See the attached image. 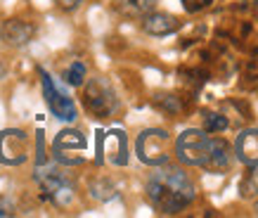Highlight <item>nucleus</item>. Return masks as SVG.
<instances>
[{
	"mask_svg": "<svg viewBox=\"0 0 258 218\" xmlns=\"http://www.w3.org/2000/svg\"><path fill=\"white\" fill-rule=\"evenodd\" d=\"M145 192L149 204L166 216L185 211L197 199V187L187 173L180 166H166V164H161V169H157L147 178Z\"/></svg>",
	"mask_w": 258,
	"mask_h": 218,
	"instance_id": "1",
	"label": "nucleus"
},
{
	"mask_svg": "<svg viewBox=\"0 0 258 218\" xmlns=\"http://www.w3.org/2000/svg\"><path fill=\"white\" fill-rule=\"evenodd\" d=\"M36 183L40 187V195L43 199H47L55 206H69L76 197V183L69 173L64 171L62 166L57 164H45L40 161L36 166Z\"/></svg>",
	"mask_w": 258,
	"mask_h": 218,
	"instance_id": "2",
	"label": "nucleus"
},
{
	"mask_svg": "<svg viewBox=\"0 0 258 218\" xmlns=\"http://www.w3.org/2000/svg\"><path fill=\"white\" fill-rule=\"evenodd\" d=\"M213 142H216V138H211L206 131L189 128L175 140V156L187 166H199V169L209 171L213 156Z\"/></svg>",
	"mask_w": 258,
	"mask_h": 218,
	"instance_id": "3",
	"label": "nucleus"
},
{
	"mask_svg": "<svg viewBox=\"0 0 258 218\" xmlns=\"http://www.w3.org/2000/svg\"><path fill=\"white\" fill-rule=\"evenodd\" d=\"M83 107L93 119H111L118 112V97L107 78H90L83 88Z\"/></svg>",
	"mask_w": 258,
	"mask_h": 218,
	"instance_id": "4",
	"label": "nucleus"
},
{
	"mask_svg": "<svg viewBox=\"0 0 258 218\" xmlns=\"http://www.w3.org/2000/svg\"><path fill=\"white\" fill-rule=\"evenodd\" d=\"M168 142H171V135L164 128H147L138 135V142H135V154L142 164H149V166H161V164L168 161Z\"/></svg>",
	"mask_w": 258,
	"mask_h": 218,
	"instance_id": "5",
	"label": "nucleus"
},
{
	"mask_svg": "<svg viewBox=\"0 0 258 218\" xmlns=\"http://www.w3.org/2000/svg\"><path fill=\"white\" fill-rule=\"evenodd\" d=\"M38 74H40V83H43V97H45L47 109L52 112V117L59 119V121H67V124L76 121V117H79L76 102L67 95V90L62 86H57L55 78L50 76L45 69H38Z\"/></svg>",
	"mask_w": 258,
	"mask_h": 218,
	"instance_id": "6",
	"label": "nucleus"
},
{
	"mask_svg": "<svg viewBox=\"0 0 258 218\" xmlns=\"http://www.w3.org/2000/svg\"><path fill=\"white\" fill-rule=\"evenodd\" d=\"M86 147H88L86 135L81 131H71V128L57 133V138L52 140V154L64 166H79V164H83V156L79 152H83Z\"/></svg>",
	"mask_w": 258,
	"mask_h": 218,
	"instance_id": "7",
	"label": "nucleus"
},
{
	"mask_svg": "<svg viewBox=\"0 0 258 218\" xmlns=\"http://www.w3.org/2000/svg\"><path fill=\"white\" fill-rule=\"evenodd\" d=\"M29 159V135L19 128H8L0 133V164L19 166Z\"/></svg>",
	"mask_w": 258,
	"mask_h": 218,
	"instance_id": "8",
	"label": "nucleus"
},
{
	"mask_svg": "<svg viewBox=\"0 0 258 218\" xmlns=\"http://www.w3.org/2000/svg\"><path fill=\"white\" fill-rule=\"evenodd\" d=\"M97 161H111L114 166H123L128 161V145H125L123 131H109L97 133Z\"/></svg>",
	"mask_w": 258,
	"mask_h": 218,
	"instance_id": "9",
	"label": "nucleus"
},
{
	"mask_svg": "<svg viewBox=\"0 0 258 218\" xmlns=\"http://www.w3.org/2000/svg\"><path fill=\"white\" fill-rule=\"evenodd\" d=\"M36 36V26L26 19H8L0 24V40L10 47H24L29 45Z\"/></svg>",
	"mask_w": 258,
	"mask_h": 218,
	"instance_id": "10",
	"label": "nucleus"
},
{
	"mask_svg": "<svg viewBox=\"0 0 258 218\" xmlns=\"http://www.w3.org/2000/svg\"><path fill=\"white\" fill-rule=\"evenodd\" d=\"M142 31L149 33V36H157V38H161V36H171V33H175L182 26V22H180L175 15H168V12H149V15L142 17Z\"/></svg>",
	"mask_w": 258,
	"mask_h": 218,
	"instance_id": "11",
	"label": "nucleus"
},
{
	"mask_svg": "<svg viewBox=\"0 0 258 218\" xmlns=\"http://www.w3.org/2000/svg\"><path fill=\"white\" fill-rule=\"evenodd\" d=\"M232 152L244 166H258V128H246L239 133Z\"/></svg>",
	"mask_w": 258,
	"mask_h": 218,
	"instance_id": "12",
	"label": "nucleus"
},
{
	"mask_svg": "<svg viewBox=\"0 0 258 218\" xmlns=\"http://www.w3.org/2000/svg\"><path fill=\"white\" fill-rule=\"evenodd\" d=\"M157 5V0H111V10L123 19H142Z\"/></svg>",
	"mask_w": 258,
	"mask_h": 218,
	"instance_id": "13",
	"label": "nucleus"
},
{
	"mask_svg": "<svg viewBox=\"0 0 258 218\" xmlns=\"http://www.w3.org/2000/svg\"><path fill=\"white\" fill-rule=\"evenodd\" d=\"M154 107L161 109L164 114H168V117H178V114H182L185 112V97L178 93H157L154 95Z\"/></svg>",
	"mask_w": 258,
	"mask_h": 218,
	"instance_id": "14",
	"label": "nucleus"
},
{
	"mask_svg": "<svg viewBox=\"0 0 258 218\" xmlns=\"http://www.w3.org/2000/svg\"><path fill=\"white\" fill-rule=\"evenodd\" d=\"M178 78H180V83L187 88L189 93L197 95L199 90H202L204 83L211 78V74L204 69V67H202V69H199V67H189V69H180L178 71Z\"/></svg>",
	"mask_w": 258,
	"mask_h": 218,
	"instance_id": "15",
	"label": "nucleus"
},
{
	"mask_svg": "<svg viewBox=\"0 0 258 218\" xmlns=\"http://www.w3.org/2000/svg\"><path fill=\"white\" fill-rule=\"evenodd\" d=\"M204 128L202 131H206L209 135H216V133H223L230 128V121H227V114H223V112H204Z\"/></svg>",
	"mask_w": 258,
	"mask_h": 218,
	"instance_id": "16",
	"label": "nucleus"
},
{
	"mask_svg": "<svg viewBox=\"0 0 258 218\" xmlns=\"http://www.w3.org/2000/svg\"><path fill=\"white\" fill-rule=\"evenodd\" d=\"M239 195L242 199H253L258 195V166H249V171L244 173L239 183Z\"/></svg>",
	"mask_w": 258,
	"mask_h": 218,
	"instance_id": "17",
	"label": "nucleus"
},
{
	"mask_svg": "<svg viewBox=\"0 0 258 218\" xmlns=\"http://www.w3.org/2000/svg\"><path fill=\"white\" fill-rule=\"evenodd\" d=\"M90 195L95 197V199H100V202H109V199H114L116 197V187H114V183L107 178H97L90 183Z\"/></svg>",
	"mask_w": 258,
	"mask_h": 218,
	"instance_id": "18",
	"label": "nucleus"
},
{
	"mask_svg": "<svg viewBox=\"0 0 258 218\" xmlns=\"http://www.w3.org/2000/svg\"><path fill=\"white\" fill-rule=\"evenodd\" d=\"M86 74H88L86 64L76 60V62H71L69 67L64 69V81H67L69 86L79 88V86H83V83H86Z\"/></svg>",
	"mask_w": 258,
	"mask_h": 218,
	"instance_id": "19",
	"label": "nucleus"
},
{
	"mask_svg": "<svg viewBox=\"0 0 258 218\" xmlns=\"http://www.w3.org/2000/svg\"><path fill=\"white\" fill-rule=\"evenodd\" d=\"M213 0H182V8L187 10L189 15H195V12H202V10H206L209 5H211Z\"/></svg>",
	"mask_w": 258,
	"mask_h": 218,
	"instance_id": "20",
	"label": "nucleus"
},
{
	"mask_svg": "<svg viewBox=\"0 0 258 218\" xmlns=\"http://www.w3.org/2000/svg\"><path fill=\"white\" fill-rule=\"evenodd\" d=\"M55 3H57V8L64 10V12H74V10L79 8L83 0H55Z\"/></svg>",
	"mask_w": 258,
	"mask_h": 218,
	"instance_id": "21",
	"label": "nucleus"
},
{
	"mask_svg": "<svg viewBox=\"0 0 258 218\" xmlns=\"http://www.w3.org/2000/svg\"><path fill=\"white\" fill-rule=\"evenodd\" d=\"M15 213V204L10 199H0V218L3 216H12Z\"/></svg>",
	"mask_w": 258,
	"mask_h": 218,
	"instance_id": "22",
	"label": "nucleus"
},
{
	"mask_svg": "<svg viewBox=\"0 0 258 218\" xmlns=\"http://www.w3.org/2000/svg\"><path fill=\"white\" fill-rule=\"evenodd\" d=\"M253 209H256V216H258V202H256V206H253Z\"/></svg>",
	"mask_w": 258,
	"mask_h": 218,
	"instance_id": "23",
	"label": "nucleus"
}]
</instances>
